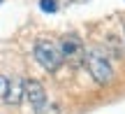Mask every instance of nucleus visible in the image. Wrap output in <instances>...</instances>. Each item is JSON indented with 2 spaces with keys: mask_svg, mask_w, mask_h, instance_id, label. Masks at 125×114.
Instances as JSON below:
<instances>
[{
  "mask_svg": "<svg viewBox=\"0 0 125 114\" xmlns=\"http://www.w3.org/2000/svg\"><path fill=\"white\" fill-rule=\"evenodd\" d=\"M72 2H86V0H72Z\"/></svg>",
  "mask_w": 125,
  "mask_h": 114,
  "instance_id": "1a4fd4ad",
  "label": "nucleus"
},
{
  "mask_svg": "<svg viewBox=\"0 0 125 114\" xmlns=\"http://www.w3.org/2000/svg\"><path fill=\"white\" fill-rule=\"evenodd\" d=\"M0 2H2V0H0Z\"/></svg>",
  "mask_w": 125,
  "mask_h": 114,
  "instance_id": "9d476101",
  "label": "nucleus"
},
{
  "mask_svg": "<svg viewBox=\"0 0 125 114\" xmlns=\"http://www.w3.org/2000/svg\"><path fill=\"white\" fill-rule=\"evenodd\" d=\"M32 54H35L37 63H40L44 70H49V72L58 70V65L62 63L60 51H58V44L51 42V40H40V42H35V51H32Z\"/></svg>",
  "mask_w": 125,
  "mask_h": 114,
  "instance_id": "f03ea898",
  "label": "nucleus"
},
{
  "mask_svg": "<svg viewBox=\"0 0 125 114\" xmlns=\"http://www.w3.org/2000/svg\"><path fill=\"white\" fill-rule=\"evenodd\" d=\"M35 114H58V105H53V102H44Z\"/></svg>",
  "mask_w": 125,
  "mask_h": 114,
  "instance_id": "0eeeda50",
  "label": "nucleus"
},
{
  "mask_svg": "<svg viewBox=\"0 0 125 114\" xmlns=\"http://www.w3.org/2000/svg\"><path fill=\"white\" fill-rule=\"evenodd\" d=\"M23 96H26V82H23V79H12V82H9V89H7L5 100H7L9 105H19Z\"/></svg>",
  "mask_w": 125,
  "mask_h": 114,
  "instance_id": "39448f33",
  "label": "nucleus"
},
{
  "mask_svg": "<svg viewBox=\"0 0 125 114\" xmlns=\"http://www.w3.org/2000/svg\"><path fill=\"white\" fill-rule=\"evenodd\" d=\"M83 61H86V68H88L90 77L95 79L97 84H109L114 77V70L111 63H109L107 54L102 49H88L83 51Z\"/></svg>",
  "mask_w": 125,
  "mask_h": 114,
  "instance_id": "f257e3e1",
  "label": "nucleus"
},
{
  "mask_svg": "<svg viewBox=\"0 0 125 114\" xmlns=\"http://www.w3.org/2000/svg\"><path fill=\"white\" fill-rule=\"evenodd\" d=\"M58 51H60V58H67V61H76V58H83V42L81 37H76L74 33L65 35L62 40L58 42Z\"/></svg>",
  "mask_w": 125,
  "mask_h": 114,
  "instance_id": "7ed1b4c3",
  "label": "nucleus"
},
{
  "mask_svg": "<svg viewBox=\"0 0 125 114\" xmlns=\"http://www.w3.org/2000/svg\"><path fill=\"white\" fill-rule=\"evenodd\" d=\"M26 98L30 100V105L35 107V112H37L46 102V91H44V86H42L37 79H28L26 82Z\"/></svg>",
  "mask_w": 125,
  "mask_h": 114,
  "instance_id": "20e7f679",
  "label": "nucleus"
},
{
  "mask_svg": "<svg viewBox=\"0 0 125 114\" xmlns=\"http://www.w3.org/2000/svg\"><path fill=\"white\" fill-rule=\"evenodd\" d=\"M40 9H42V12L53 14L56 9H58V2H56V0H40Z\"/></svg>",
  "mask_w": 125,
  "mask_h": 114,
  "instance_id": "423d86ee",
  "label": "nucleus"
},
{
  "mask_svg": "<svg viewBox=\"0 0 125 114\" xmlns=\"http://www.w3.org/2000/svg\"><path fill=\"white\" fill-rule=\"evenodd\" d=\"M7 89H9V79L0 75V98H5V96H7Z\"/></svg>",
  "mask_w": 125,
  "mask_h": 114,
  "instance_id": "6e6552de",
  "label": "nucleus"
}]
</instances>
